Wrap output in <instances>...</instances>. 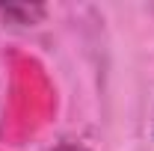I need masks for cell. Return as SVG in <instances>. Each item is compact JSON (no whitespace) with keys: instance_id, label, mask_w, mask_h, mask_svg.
Wrapping results in <instances>:
<instances>
[{"instance_id":"1","label":"cell","mask_w":154,"mask_h":151,"mask_svg":"<svg viewBox=\"0 0 154 151\" xmlns=\"http://www.w3.org/2000/svg\"><path fill=\"white\" fill-rule=\"evenodd\" d=\"M0 15L15 24H36L45 15V6H27V3H15V6H0Z\"/></svg>"},{"instance_id":"2","label":"cell","mask_w":154,"mask_h":151,"mask_svg":"<svg viewBox=\"0 0 154 151\" xmlns=\"http://www.w3.org/2000/svg\"><path fill=\"white\" fill-rule=\"evenodd\" d=\"M54 151H89V148H83V145H77V142H62V145H57Z\"/></svg>"}]
</instances>
